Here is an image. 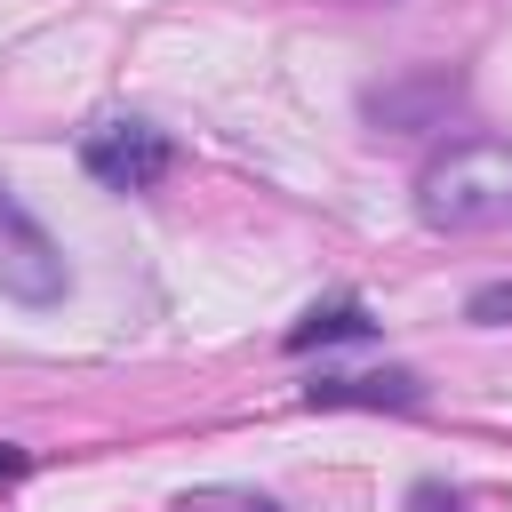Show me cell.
Masks as SVG:
<instances>
[{"mask_svg":"<svg viewBox=\"0 0 512 512\" xmlns=\"http://www.w3.org/2000/svg\"><path fill=\"white\" fill-rule=\"evenodd\" d=\"M416 216L432 232H504L512 224V144L464 136L424 160L416 176Z\"/></svg>","mask_w":512,"mask_h":512,"instance_id":"obj_1","label":"cell"},{"mask_svg":"<svg viewBox=\"0 0 512 512\" xmlns=\"http://www.w3.org/2000/svg\"><path fill=\"white\" fill-rule=\"evenodd\" d=\"M64 288H72L64 248H56L48 224L0 184V296H16V304H64Z\"/></svg>","mask_w":512,"mask_h":512,"instance_id":"obj_2","label":"cell"},{"mask_svg":"<svg viewBox=\"0 0 512 512\" xmlns=\"http://www.w3.org/2000/svg\"><path fill=\"white\" fill-rule=\"evenodd\" d=\"M80 168L104 184V192H152L168 168H176V144L152 128V120H96L80 136Z\"/></svg>","mask_w":512,"mask_h":512,"instance_id":"obj_3","label":"cell"},{"mask_svg":"<svg viewBox=\"0 0 512 512\" xmlns=\"http://www.w3.org/2000/svg\"><path fill=\"white\" fill-rule=\"evenodd\" d=\"M424 384L408 368H384V376H320L312 384V408H416Z\"/></svg>","mask_w":512,"mask_h":512,"instance_id":"obj_4","label":"cell"},{"mask_svg":"<svg viewBox=\"0 0 512 512\" xmlns=\"http://www.w3.org/2000/svg\"><path fill=\"white\" fill-rule=\"evenodd\" d=\"M448 104H456V80H448V72H432V80H408V88L368 96V120H376V128H432Z\"/></svg>","mask_w":512,"mask_h":512,"instance_id":"obj_5","label":"cell"},{"mask_svg":"<svg viewBox=\"0 0 512 512\" xmlns=\"http://www.w3.org/2000/svg\"><path fill=\"white\" fill-rule=\"evenodd\" d=\"M360 336H376V320H368L360 304H328V312H304V320L288 328V352H312V344H360Z\"/></svg>","mask_w":512,"mask_h":512,"instance_id":"obj_6","label":"cell"},{"mask_svg":"<svg viewBox=\"0 0 512 512\" xmlns=\"http://www.w3.org/2000/svg\"><path fill=\"white\" fill-rule=\"evenodd\" d=\"M176 512H280L272 496H248V488H200V496H184Z\"/></svg>","mask_w":512,"mask_h":512,"instance_id":"obj_7","label":"cell"},{"mask_svg":"<svg viewBox=\"0 0 512 512\" xmlns=\"http://www.w3.org/2000/svg\"><path fill=\"white\" fill-rule=\"evenodd\" d=\"M464 320H480V328H512V280H496V288H472Z\"/></svg>","mask_w":512,"mask_h":512,"instance_id":"obj_8","label":"cell"},{"mask_svg":"<svg viewBox=\"0 0 512 512\" xmlns=\"http://www.w3.org/2000/svg\"><path fill=\"white\" fill-rule=\"evenodd\" d=\"M16 472H24V448H8V440H0V480H16Z\"/></svg>","mask_w":512,"mask_h":512,"instance_id":"obj_9","label":"cell"}]
</instances>
